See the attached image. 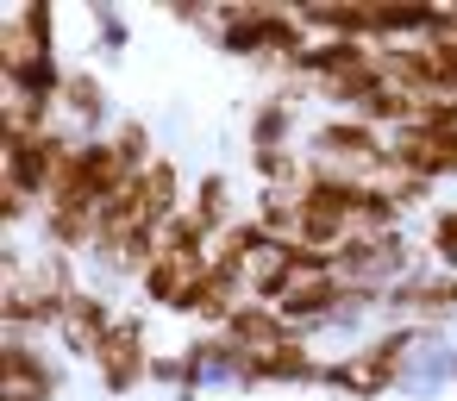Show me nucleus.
<instances>
[{"mask_svg": "<svg viewBox=\"0 0 457 401\" xmlns=\"http://www.w3.org/2000/svg\"><path fill=\"white\" fill-rule=\"evenodd\" d=\"M120 313H126V307H120L107 288H95V282H88L82 295H70V313H63V332H57V338H63V351H70V357H82V363H95V351H101V338L120 326Z\"/></svg>", "mask_w": 457, "mask_h": 401, "instance_id": "obj_9", "label": "nucleus"}, {"mask_svg": "<svg viewBox=\"0 0 457 401\" xmlns=\"http://www.w3.org/2000/svg\"><path fill=\"white\" fill-rule=\"evenodd\" d=\"M7 151H0V182H20V188H32L38 201L57 188V176H63V163H70V151H76V132L57 120V126H45V132H26V138H0Z\"/></svg>", "mask_w": 457, "mask_h": 401, "instance_id": "obj_3", "label": "nucleus"}, {"mask_svg": "<svg viewBox=\"0 0 457 401\" xmlns=\"http://www.w3.org/2000/svg\"><path fill=\"white\" fill-rule=\"evenodd\" d=\"M432 45V57H438V88H445V101L457 95V38H426Z\"/></svg>", "mask_w": 457, "mask_h": 401, "instance_id": "obj_22", "label": "nucleus"}, {"mask_svg": "<svg viewBox=\"0 0 457 401\" xmlns=\"http://www.w3.org/2000/svg\"><path fill=\"white\" fill-rule=\"evenodd\" d=\"M88 26L101 32V45H107V51H126V20H120L113 7H88Z\"/></svg>", "mask_w": 457, "mask_h": 401, "instance_id": "obj_21", "label": "nucleus"}, {"mask_svg": "<svg viewBox=\"0 0 457 401\" xmlns=\"http://www.w3.org/2000/svg\"><path fill=\"white\" fill-rule=\"evenodd\" d=\"M132 176H126V163L113 157V145L107 138H76V151H70V163H63V176H57V188L45 195V201H82V207H107L120 188H126Z\"/></svg>", "mask_w": 457, "mask_h": 401, "instance_id": "obj_5", "label": "nucleus"}, {"mask_svg": "<svg viewBox=\"0 0 457 401\" xmlns=\"http://www.w3.org/2000/svg\"><path fill=\"white\" fill-rule=\"evenodd\" d=\"M326 376V357L295 332V338H282V345H270V351H238V363H232V382L238 388H270V382H301V388H313Z\"/></svg>", "mask_w": 457, "mask_h": 401, "instance_id": "obj_6", "label": "nucleus"}, {"mask_svg": "<svg viewBox=\"0 0 457 401\" xmlns=\"http://www.w3.org/2000/svg\"><path fill=\"white\" fill-rule=\"evenodd\" d=\"M63 313H70V301H63L57 288H45L38 276L7 282V295H0V320H7V332H26V338L63 332Z\"/></svg>", "mask_w": 457, "mask_h": 401, "instance_id": "obj_10", "label": "nucleus"}, {"mask_svg": "<svg viewBox=\"0 0 457 401\" xmlns=\"http://www.w3.org/2000/svg\"><path fill=\"white\" fill-rule=\"evenodd\" d=\"M420 257H426L432 270H457V201H438V207L426 213Z\"/></svg>", "mask_w": 457, "mask_h": 401, "instance_id": "obj_16", "label": "nucleus"}, {"mask_svg": "<svg viewBox=\"0 0 457 401\" xmlns=\"http://www.w3.org/2000/svg\"><path fill=\"white\" fill-rule=\"evenodd\" d=\"M107 145H113V157L126 163V176H145V170H151V163L163 157L145 120H113V132H107Z\"/></svg>", "mask_w": 457, "mask_h": 401, "instance_id": "obj_17", "label": "nucleus"}, {"mask_svg": "<svg viewBox=\"0 0 457 401\" xmlns=\"http://www.w3.org/2000/svg\"><path fill=\"white\" fill-rule=\"evenodd\" d=\"M238 351H270V345H282V338H295V326L282 320V307H263V301H245L226 326H220Z\"/></svg>", "mask_w": 457, "mask_h": 401, "instance_id": "obj_14", "label": "nucleus"}, {"mask_svg": "<svg viewBox=\"0 0 457 401\" xmlns=\"http://www.w3.org/2000/svg\"><path fill=\"white\" fill-rule=\"evenodd\" d=\"M245 213H251L276 245H288V238L301 232V188H257Z\"/></svg>", "mask_w": 457, "mask_h": 401, "instance_id": "obj_15", "label": "nucleus"}, {"mask_svg": "<svg viewBox=\"0 0 457 401\" xmlns=\"http://www.w3.org/2000/svg\"><path fill=\"white\" fill-rule=\"evenodd\" d=\"M0 395H26V401H57L63 395V363L45 351V338L7 332V351H0Z\"/></svg>", "mask_w": 457, "mask_h": 401, "instance_id": "obj_7", "label": "nucleus"}, {"mask_svg": "<svg viewBox=\"0 0 457 401\" xmlns=\"http://www.w3.org/2000/svg\"><path fill=\"white\" fill-rule=\"evenodd\" d=\"M13 26L26 32L32 51H57V7H51V0H26V7H13Z\"/></svg>", "mask_w": 457, "mask_h": 401, "instance_id": "obj_19", "label": "nucleus"}, {"mask_svg": "<svg viewBox=\"0 0 457 401\" xmlns=\"http://www.w3.org/2000/svg\"><path fill=\"white\" fill-rule=\"evenodd\" d=\"M0 401H26V395H0Z\"/></svg>", "mask_w": 457, "mask_h": 401, "instance_id": "obj_23", "label": "nucleus"}, {"mask_svg": "<svg viewBox=\"0 0 457 401\" xmlns=\"http://www.w3.org/2000/svg\"><path fill=\"white\" fill-rule=\"evenodd\" d=\"M188 213L220 238L226 226H238L245 213H238V182H232V170H201L195 176V195H188Z\"/></svg>", "mask_w": 457, "mask_h": 401, "instance_id": "obj_12", "label": "nucleus"}, {"mask_svg": "<svg viewBox=\"0 0 457 401\" xmlns=\"http://www.w3.org/2000/svg\"><path fill=\"white\" fill-rule=\"evenodd\" d=\"M307 157H320V163H332L357 182H382L388 176V132H376L357 113H326L307 132Z\"/></svg>", "mask_w": 457, "mask_h": 401, "instance_id": "obj_2", "label": "nucleus"}, {"mask_svg": "<svg viewBox=\"0 0 457 401\" xmlns=\"http://www.w3.org/2000/svg\"><path fill=\"white\" fill-rule=\"evenodd\" d=\"M426 338H432V326H388V332L363 338L357 351L326 357L320 388H338L351 401H376V395H388L413 376V345H426Z\"/></svg>", "mask_w": 457, "mask_h": 401, "instance_id": "obj_1", "label": "nucleus"}, {"mask_svg": "<svg viewBox=\"0 0 457 401\" xmlns=\"http://www.w3.org/2000/svg\"><path fill=\"white\" fill-rule=\"evenodd\" d=\"M151 357H157L151 326H145L138 307H126L120 326H113V332L101 338V351H95V382H101L107 395H132V388L151 382Z\"/></svg>", "mask_w": 457, "mask_h": 401, "instance_id": "obj_4", "label": "nucleus"}, {"mask_svg": "<svg viewBox=\"0 0 457 401\" xmlns=\"http://www.w3.org/2000/svg\"><path fill=\"white\" fill-rule=\"evenodd\" d=\"M295 282H301V276H295V263H288V257H282V245H276V251H270V257L251 270V301H263V307H282Z\"/></svg>", "mask_w": 457, "mask_h": 401, "instance_id": "obj_18", "label": "nucleus"}, {"mask_svg": "<svg viewBox=\"0 0 457 401\" xmlns=\"http://www.w3.org/2000/svg\"><path fill=\"white\" fill-rule=\"evenodd\" d=\"M195 263H176V257H151L145 263V276H138V295H145V307H163V313H182V301H188V288H195Z\"/></svg>", "mask_w": 457, "mask_h": 401, "instance_id": "obj_13", "label": "nucleus"}, {"mask_svg": "<svg viewBox=\"0 0 457 401\" xmlns=\"http://www.w3.org/2000/svg\"><path fill=\"white\" fill-rule=\"evenodd\" d=\"M38 213H45V201H38L32 188H20V182H0V220H7V232L32 226Z\"/></svg>", "mask_w": 457, "mask_h": 401, "instance_id": "obj_20", "label": "nucleus"}, {"mask_svg": "<svg viewBox=\"0 0 457 401\" xmlns=\"http://www.w3.org/2000/svg\"><path fill=\"white\" fill-rule=\"evenodd\" d=\"M57 113L70 120V132L76 138H107L113 126H107V82L95 76V63H70V82H63V101H57Z\"/></svg>", "mask_w": 457, "mask_h": 401, "instance_id": "obj_11", "label": "nucleus"}, {"mask_svg": "<svg viewBox=\"0 0 457 401\" xmlns=\"http://www.w3.org/2000/svg\"><path fill=\"white\" fill-rule=\"evenodd\" d=\"M313 88L307 82H276L263 101H251L245 113V145L251 151H295V126H301V101Z\"/></svg>", "mask_w": 457, "mask_h": 401, "instance_id": "obj_8", "label": "nucleus"}]
</instances>
